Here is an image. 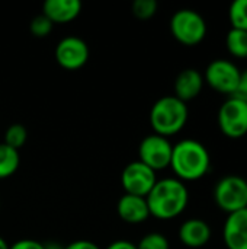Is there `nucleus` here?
I'll return each mask as SVG.
<instances>
[{
    "label": "nucleus",
    "mask_w": 247,
    "mask_h": 249,
    "mask_svg": "<svg viewBox=\"0 0 247 249\" xmlns=\"http://www.w3.org/2000/svg\"><path fill=\"white\" fill-rule=\"evenodd\" d=\"M150 216L160 220H170L181 216L189 203V191L178 178L157 179L146 197Z\"/></svg>",
    "instance_id": "1"
},
{
    "label": "nucleus",
    "mask_w": 247,
    "mask_h": 249,
    "mask_svg": "<svg viewBox=\"0 0 247 249\" xmlns=\"http://www.w3.org/2000/svg\"><path fill=\"white\" fill-rule=\"evenodd\" d=\"M175 178L185 181H198L211 169V156L208 149L195 139H183L173 144L170 166Z\"/></svg>",
    "instance_id": "2"
},
{
    "label": "nucleus",
    "mask_w": 247,
    "mask_h": 249,
    "mask_svg": "<svg viewBox=\"0 0 247 249\" xmlns=\"http://www.w3.org/2000/svg\"><path fill=\"white\" fill-rule=\"evenodd\" d=\"M188 105L175 95L162 96L150 109V124L154 133L167 139L182 131L188 123Z\"/></svg>",
    "instance_id": "3"
},
{
    "label": "nucleus",
    "mask_w": 247,
    "mask_h": 249,
    "mask_svg": "<svg viewBox=\"0 0 247 249\" xmlns=\"http://www.w3.org/2000/svg\"><path fill=\"white\" fill-rule=\"evenodd\" d=\"M170 32L173 38L188 47L198 45L207 36V22L194 9H179L170 18Z\"/></svg>",
    "instance_id": "4"
},
{
    "label": "nucleus",
    "mask_w": 247,
    "mask_h": 249,
    "mask_svg": "<svg viewBox=\"0 0 247 249\" xmlns=\"http://www.w3.org/2000/svg\"><path fill=\"white\" fill-rule=\"evenodd\" d=\"M214 201L227 214L247 207V179L226 175L214 187Z\"/></svg>",
    "instance_id": "5"
},
{
    "label": "nucleus",
    "mask_w": 247,
    "mask_h": 249,
    "mask_svg": "<svg viewBox=\"0 0 247 249\" xmlns=\"http://www.w3.org/2000/svg\"><path fill=\"white\" fill-rule=\"evenodd\" d=\"M221 133L229 139H242L247 134V102L229 96L217 115Z\"/></svg>",
    "instance_id": "6"
},
{
    "label": "nucleus",
    "mask_w": 247,
    "mask_h": 249,
    "mask_svg": "<svg viewBox=\"0 0 247 249\" xmlns=\"http://www.w3.org/2000/svg\"><path fill=\"white\" fill-rule=\"evenodd\" d=\"M242 70L230 60L217 58L213 60L207 69L204 76V82L218 93L231 96L239 85Z\"/></svg>",
    "instance_id": "7"
},
{
    "label": "nucleus",
    "mask_w": 247,
    "mask_h": 249,
    "mask_svg": "<svg viewBox=\"0 0 247 249\" xmlns=\"http://www.w3.org/2000/svg\"><path fill=\"white\" fill-rule=\"evenodd\" d=\"M172 150L173 144L167 137L153 133L141 140L138 146V160L151 168L154 172H157L170 166Z\"/></svg>",
    "instance_id": "8"
},
{
    "label": "nucleus",
    "mask_w": 247,
    "mask_h": 249,
    "mask_svg": "<svg viewBox=\"0 0 247 249\" xmlns=\"http://www.w3.org/2000/svg\"><path fill=\"white\" fill-rule=\"evenodd\" d=\"M156 182V172L140 160L128 163L121 174V184L125 194L147 197Z\"/></svg>",
    "instance_id": "9"
},
{
    "label": "nucleus",
    "mask_w": 247,
    "mask_h": 249,
    "mask_svg": "<svg viewBox=\"0 0 247 249\" xmlns=\"http://www.w3.org/2000/svg\"><path fill=\"white\" fill-rule=\"evenodd\" d=\"M90 51L86 41L76 35L64 36L55 45V61L66 70H79L89 60Z\"/></svg>",
    "instance_id": "10"
},
{
    "label": "nucleus",
    "mask_w": 247,
    "mask_h": 249,
    "mask_svg": "<svg viewBox=\"0 0 247 249\" xmlns=\"http://www.w3.org/2000/svg\"><path fill=\"white\" fill-rule=\"evenodd\" d=\"M223 241L227 249H247V207L227 214Z\"/></svg>",
    "instance_id": "11"
},
{
    "label": "nucleus",
    "mask_w": 247,
    "mask_h": 249,
    "mask_svg": "<svg viewBox=\"0 0 247 249\" xmlns=\"http://www.w3.org/2000/svg\"><path fill=\"white\" fill-rule=\"evenodd\" d=\"M118 216L130 225H140L150 217V210L146 197L124 194L116 204Z\"/></svg>",
    "instance_id": "12"
},
{
    "label": "nucleus",
    "mask_w": 247,
    "mask_h": 249,
    "mask_svg": "<svg viewBox=\"0 0 247 249\" xmlns=\"http://www.w3.org/2000/svg\"><path fill=\"white\" fill-rule=\"evenodd\" d=\"M204 76L197 69H185L175 79V96L182 102H189L199 96L204 88Z\"/></svg>",
    "instance_id": "13"
},
{
    "label": "nucleus",
    "mask_w": 247,
    "mask_h": 249,
    "mask_svg": "<svg viewBox=\"0 0 247 249\" xmlns=\"http://www.w3.org/2000/svg\"><path fill=\"white\" fill-rule=\"evenodd\" d=\"M211 228L202 219H188L179 228V239L188 248L205 247L211 239Z\"/></svg>",
    "instance_id": "14"
},
{
    "label": "nucleus",
    "mask_w": 247,
    "mask_h": 249,
    "mask_svg": "<svg viewBox=\"0 0 247 249\" xmlns=\"http://www.w3.org/2000/svg\"><path fill=\"white\" fill-rule=\"evenodd\" d=\"M82 12L79 0H45L42 4V15L47 16L54 25L68 23L74 20Z\"/></svg>",
    "instance_id": "15"
},
{
    "label": "nucleus",
    "mask_w": 247,
    "mask_h": 249,
    "mask_svg": "<svg viewBox=\"0 0 247 249\" xmlns=\"http://www.w3.org/2000/svg\"><path fill=\"white\" fill-rule=\"evenodd\" d=\"M19 165H20L19 150H15L4 143H0V179H6L15 175Z\"/></svg>",
    "instance_id": "16"
},
{
    "label": "nucleus",
    "mask_w": 247,
    "mask_h": 249,
    "mask_svg": "<svg viewBox=\"0 0 247 249\" xmlns=\"http://www.w3.org/2000/svg\"><path fill=\"white\" fill-rule=\"evenodd\" d=\"M226 47L233 57L247 58V31L231 28L226 35Z\"/></svg>",
    "instance_id": "17"
},
{
    "label": "nucleus",
    "mask_w": 247,
    "mask_h": 249,
    "mask_svg": "<svg viewBox=\"0 0 247 249\" xmlns=\"http://www.w3.org/2000/svg\"><path fill=\"white\" fill-rule=\"evenodd\" d=\"M28 140V130L23 124L20 123H15V124H10L7 128H6V133H4V144L10 146L12 149L15 150H19L20 147L25 146Z\"/></svg>",
    "instance_id": "18"
},
{
    "label": "nucleus",
    "mask_w": 247,
    "mask_h": 249,
    "mask_svg": "<svg viewBox=\"0 0 247 249\" xmlns=\"http://www.w3.org/2000/svg\"><path fill=\"white\" fill-rule=\"evenodd\" d=\"M231 28L247 31V0H234L229 9Z\"/></svg>",
    "instance_id": "19"
},
{
    "label": "nucleus",
    "mask_w": 247,
    "mask_h": 249,
    "mask_svg": "<svg viewBox=\"0 0 247 249\" xmlns=\"http://www.w3.org/2000/svg\"><path fill=\"white\" fill-rule=\"evenodd\" d=\"M137 249H170V244L165 235L159 232H150L140 239Z\"/></svg>",
    "instance_id": "20"
},
{
    "label": "nucleus",
    "mask_w": 247,
    "mask_h": 249,
    "mask_svg": "<svg viewBox=\"0 0 247 249\" xmlns=\"http://www.w3.org/2000/svg\"><path fill=\"white\" fill-rule=\"evenodd\" d=\"M157 7H159V4L156 0H135L131 6L132 15L141 20H147V19L153 18L157 12Z\"/></svg>",
    "instance_id": "21"
},
{
    "label": "nucleus",
    "mask_w": 247,
    "mask_h": 249,
    "mask_svg": "<svg viewBox=\"0 0 247 249\" xmlns=\"http://www.w3.org/2000/svg\"><path fill=\"white\" fill-rule=\"evenodd\" d=\"M52 28H54V23L47 16H44L42 13L38 15V16H35L31 20V23H29V31L36 38H45V36H48L52 32Z\"/></svg>",
    "instance_id": "22"
},
{
    "label": "nucleus",
    "mask_w": 247,
    "mask_h": 249,
    "mask_svg": "<svg viewBox=\"0 0 247 249\" xmlns=\"http://www.w3.org/2000/svg\"><path fill=\"white\" fill-rule=\"evenodd\" d=\"M231 96L239 98V99L247 102V69L242 70V73H240V80H239V85H237V89H236V92H234Z\"/></svg>",
    "instance_id": "23"
},
{
    "label": "nucleus",
    "mask_w": 247,
    "mask_h": 249,
    "mask_svg": "<svg viewBox=\"0 0 247 249\" xmlns=\"http://www.w3.org/2000/svg\"><path fill=\"white\" fill-rule=\"evenodd\" d=\"M9 249H44V244L35 239H20L10 245Z\"/></svg>",
    "instance_id": "24"
},
{
    "label": "nucleus",
    "mask_w": 247,
    "mask_h": 249,
    "mask_svg": "<svg viewBox=\"0 0 247 249\" xmlns=\"http://www.w3.org/2000/svg\"><path fill=\"white\" fill-rule=\"evenodd\" d=\"M64 249H100L95 242L92 241H86V239H80V241H74L68 245H66Z\"/></svg>",
    "instance_id": "25"
},
{
    "label": "nucleus",
    "mask_w": 247,
    "mask_h": 249,
    "mask_svg": "<svg viewBox=\"0 0 247 249\" xmlns=\"http://www.w3.org/2000/svg\"><path fill=\"white\" fill-rule=\"evenodd\" d=\"M105 249H137V245L125 241V239H119V241H114L112 244H109Z\"/></svg>",
    "instance_id": "26"
},
{
    "label": "nucleus",
    "mask_w": 247,
    "mask_h": 249,
    "mask_svg": "<svg viewBox=\"0 0 247 249\" xmlns=\"http://www.w3.org/2000/svg\"><path fill=\"white\" fill-rule=\"evenodd\" d=\"M44 249H64V247H61L58 242H45Z\"/></svg>",
    "instance_id": "27"
},
{
    "label": "nucleus",
    "mask_w": 247,
    "mask_h": 249,
    "mask_svg": "<svg viewBox=\"0 0 247 249\" xmlns=\"http://www.w3.org/2000/svg\"><path fill=\"white\" fill-rule=\"evenodd\" d=\"M9 248H10V245H9V244H7V242L0 236V249H9Z\"/></svg>",
    "instance_id": "28"
},
{
    "label": "nucleus",
    "mask_w": 247,
    "mask_h": 249,
    "mask_svg": "<svg viewBox=\"0 0 247 249\" xmlns=\"http://www.w3.org/2000/svg\"><path fill=\"white\" fill-rule=\"evenodd\" d=\"M0 206H1V203H0Z\"/></svg>",
    "instance_id": "29"
}]
</instances>
